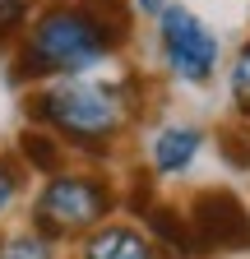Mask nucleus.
<instances>
[{
	"label": "nucleus",
	"mask_w": 250,
	"mask_h": 259,
	"mask_svg": "<svg viewBox=\"0 0 250 259\" xmlns=\"http://www.w3.org/2000/svg\"><path fill=\"white\" fill-rule=\"evenodd\" d=\"M125 37H130V19L116 0H56L23 28L14 74L19 79L88 74Z\"/></svg>",
	"instance_id": "f257e3e1"
},
{
	"label": "nucleus",
	"mask_w": 250,
	"mask_h": 259,
	"mask_svg": "<svg viewBox=\"0 0 250 259\" xmlns=\"http://www.w3.org/2000/svg\"><path fill=\"white\" fill-rule=\"evenodd\" d=\"M28 116L37 125H47L51 135H60V144H79V148H107L130 107H125V93L111 83H88L79 74H70L65 83H56L47 93H37L28 102Z\"/></svg>",
	"instance_id": "f03ea898"
},
{
	"label": "nucleus",
	"mask_w": 250,
	"mask_h": 259,
	"mask_svg": "<svg viewBox=\"0 0 250 259\" xmlns=\"http://www.w3.org/2000/svg\"><path fill=\"white\" fill-rule=\"evenodd\" d=\"M111 208H116V194L107 190V181L79 176V171H56L47 181V190L37 194L33 227L47 232L51 241H60V236H84L98 222H107Z\"/></svg>",
	"instance_id": "7ed1b4c3"
},
{
	"label": "nucleus",
	"mask_w": 250,
	"mask_h": 259,
	"mask_svg": "<svg viewBox=\"0 0 250 259\" xmlns=\"http://www.w3.org/2000/svg\"><path fill=\"white\" fill-rule=\"evenodd\" d=\"M158 42H162L167 70L181 83H204L218 70V37L185 5H162L158 10Z\"/></svg>",
	"instance_id": "20e7f679"
},
{
	"label": "nucleus",
	"mask_w": 250,
	"mask_h": 259,
	"mask_svg": "<svg viewBox=\"0 0 250 259\" xmlns=\"http://www.w3.org/2000/svg\"><path fill=\"white\" fill-rule=\"evenodd\" d=\"M190 236L199 245V254H213V250H250V213L236 194L227 190H204L195 194L190 213Z\"/></svg>",
	"instance_id": "39448f33"
},
{
	"label": "nucleus",
	"mask_w": 250,
	"mask_h": 259,
	"mask_svg": "<svg viewBox=\"0 0 250 259\" xmlns=\"http://www.w3.org/2000/svg\"><path fill=\"white\" fill-rule=\"evenodd\" d=\"M79 259H158V245H153L148 232H139V227H93V232H84V245H79Z\"/></svg>",
	"instance_id": "423d86ee"
},
{
	"label": "nucleus",
	"mask_w": 250,
	"mask_h": 259,
	"mask_svg": "<svg viewBox=\"0 0 250 259\" xmlns=\"http://www.w3.org/2000/svg\"><path fill=\"white\" fill-rule=\"evenodd\" d=\"M199 144H204V135L195 125H167V130H158V135H153V171H158V176H181L195 162Z\"/></svg>",
	"instance_id": "0eeeda50"
},
{
	"label": "nucleus",
	"mask_w": 250,
	"mask_h": 259,
	"mask_svg": "<svg viewBox=\"0 0 250 259\" xmlns=\"http://www.w3.org/2000/svg\"><path fill=\"white\" fill-rule=\"evenodd\" d=\"M139 213H144V222H148L153 245H162L172 259H195V254H199V245H195V236H190V222L181 218V208L153 204V208H139Z\"/></svg>",
	"instance_id": "6e6552de"
},
{
	"label": "nucleus",
	"mask_w": 250,
	"mask_h": 259,
	"mask_svg": "<svg viewBox=\"0 0 250 259\" xmlns=\"http://www.w3.org/2000/svg\"><path fill=\"white\" fill-rule=\"evenodd\" d=\"M19 153H23V162H33V171H47V176H56L65 167V144L51 130H28L19 139Z\"/></svg>",
	"instance_id": "1a4fd4ad"
},
{
	"label": "nucleus",
	"mask_w": 250,
	"mask_h": 259,
	"mask_svg": "<svg viewBox=\"0 0 250 259\" xmlns=\"http://www.w3.org/2000/svg\"><path fill=\"white\" fill-rule=\"evenodd\" d=\"M0 259H56V241L37 227L10 232V236H0Z\"/></svg>",
	"instance_id": "9d476101"
},
{
	"label": "nucleus",
	"mask_w": 250,
	"mask_h": 259,
	"mask_svg": "<svg viewBox=\"0 0 250 259\" xmlns=\"http://www.w3.org/2000/svg\"><path fill=\"white\" fill-rule=\"evenodd\" d=\"M232 102H236L241 116H250V42L232 60Z\"/></svg>",
	"instance_id": "9b49d317"
},
{
	"label": "nucleus",
	"mask_w": 250,
	"mask_h": 259,
	"mask_svg": "<svg viewBox=\"0 0 250 259\" xmlns=\"http://www.w3.org/2000/svg\"><path fill=\"white\" fill-rule=\"evenodd\" d=\"M19 190H23V176H19V167L0 157V218H5V213L19 204Z\"/></svg>",
	"instance_id": "f8f14e48"
},
{
	"label": "nucleus",
	"mask_w": 250,
	"mask_h": 259,
	"mask_svg": "<svg viewBox=\"0 0 250 259\" xmlns=\"http://www.w3.org/2000/svg\"><path fill=\"white\" fill-rule=\"evenodd\" d=\"M23 23H28V0H0V37L23 32Z\"/></svg>",
	"instance_id": "ddd939ff"
},
{
	"label": "nucleus",
	"mask_w": 250,
	"mask_h": 259,
	"mask_svg": "<svg viewBox=\"0 0 250 259\" xmlns=\"http://www.w3.org/2000/svg\"><path fill=\"white\" fill-rule=\"evenodd\" d=\"M167 5V0H135V10H144V14H158Z\"/></svg>",
	"instance_id": "4468645a"
}]
</instances>
